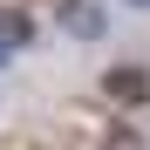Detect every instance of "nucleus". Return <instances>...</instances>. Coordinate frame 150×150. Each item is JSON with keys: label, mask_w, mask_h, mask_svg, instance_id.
I'll return each instance as SVG.
<instances>
[{"label": "nucleus", "mask_w": 150, "mask_h": 150, "mask_svg": "<svg viewBox=\"0 0 150 150\" xmlns=\"http://www.w3.org/2000/svg\"><path fill=\"white\" fill-rule=\"evenodd\" d=\"M109 7L116 0H55V34L68 48H103L109 41Z\"/></svg>", "instance_id": "f257e3e1"}, {"label": "nucleus", "mask_w": 150, "mask_h": 150, "mask_svg": "<svg viewBox=\"0 0 150 150\" xmlns=\"http://www.w3.org/2000/svg\"><path fill=\"white\" fill-rule=\"evenodd\" d=\"M96 89L109 109H150V62H109Z\"/></svg>", "instance_id": "f03ea898"}, {"label": "nucleus", "mask_w": 150, "mask_h": 150, "mask_svg": "<svg viewBox=\"0 0 150 150\" xmlns=\"http://www.w3.org/2000/svg\"><path fill=\"white\" fill-rule=\"evenodd\" d=\"M0 41H7L14 55H34L41 48V21L21 7V0H0Z\"/></svg>", "instance_id": "7ed1b4c3"}, {"label": "nucleus", "mask_w": 150, "mask_h": 150, "mask_svg": "<svg viewBox=\"0 0 150 150\" xmlns=\"http://www.w3.org/2000/svg\"><path fill=\"white\" fill-rule=\"evenodd\" d=\"M116 14H150V0H116Z\"/></svg>", "instance_id": "20e7f679"}, {"label": "nucleus", "mask_w": 150, "mask_h": 150, "mask_svg": "<svg viewBox=\"0 0 150 150\" xmlns=\"http://www.w3.org/2000/svg\"><path fill=\"white\" fill-rule=\"evenodd\" d=\"M14 62H21V55H14V48H7V41H0V75H7V68H14Z\"/></svg>", "instance_id": "39448f33"}]
</instances>
